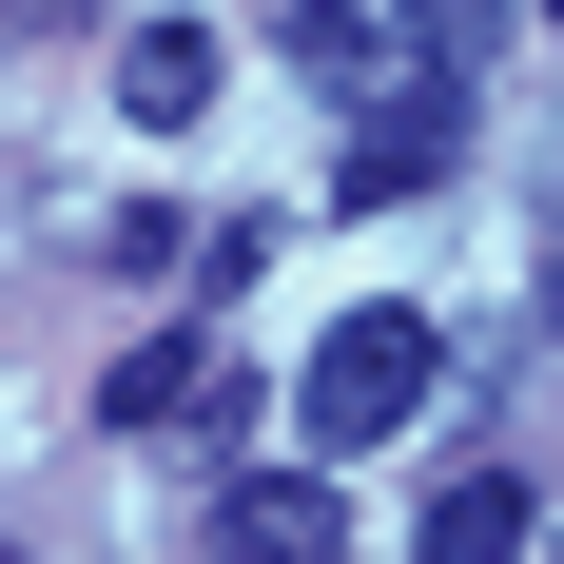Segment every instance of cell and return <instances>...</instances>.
<instances>
[{
    "label": "cell",
    "mask_w": 564,
    "mask_h": 564,
    "mask_svg": "<svg viewBox=\"0 0 564 564\" xmlns=\"http://www.w3.org/2000/svg\"><path fill=\"white\" fill-rule=\"evenodd\" d=\"M429 370H448V350H429V312H390V292H370V312H332V332H312L292 429H312V448H390L409 409H429Z\"/></svg>",
    "instance_id": "6da1fadb"
},
{
    "label": "cell",
    "mask_w": 564,
    "mask_h": 564,
    "mask_svg": "<svg viewBox=\"0 0 564 564\" xmlns=\"http://www.w3.org/2000/svg\"><path fill=\"white\" fill-rule=\"evenodd\" d=\"M467 156V58H409V78H370V117H350V215H409V195H448Z\"/></svg>",
    "instance_id": "7a4b0ae2"
},
{
    "label": "cell",
    "mask_w": 564,
    "mask_h": 564,
    "mask_svg": "<svg viewBox=\"0 0 564 564\" xmlns=\"http://www.w3.org/2000/svg\"><path fill=\"white\" fill-rule=\"evenodd\" d=\"M98 429H253V370H215L195 332H156V350L98 370Z\"/></svg>",
    "instance_id": "3957f363"
},
{
    "label": "cell",
    "mask_w": 564,
    "mask_h": 564,
    "mask_svg": "<svg viewBox=\"0 0 564 564\" xmlns=\"http://www.w3.org/2000/svg\"><path fill=\"white\" fill-rule=\"evenodd\" d=\"M215 545H273V564H332V545H350V507H332V467H253V487L215 507Z\"/></svg>",
    "instance_id": "277c9868"
},
{
    "label": "cell",
    "mask_w": 564,
    "mask_h": 564,
    "mask_svg": "<svg viewBox=\"0 0 564 564\" xmlns=\"http://www.w3.org/2000/svg\"><path fill=\"white\" fill-rule=\"evenodd\" d=\"M117 98L156 117V137H175V117H215V40H195V20H137V40H117Z\"/></svg>",
    "instance_id": "5b68a950"
},
{
    "label": "cell",
    "mask_w": 564,
    "mask_h": 564,
    "mask_svg": "<svg viewBox=\"0 0 564 564\" xmlns=\"http://www.w3.org/2000/svg\"><path fill=\"white\" fill-rule=\"evenodd\" d=\"M429 545H448V564H507V545H545V507H525L507 467H448V487H429Z\"/></svg>",
    "instance_id": "8992f818"
},
{
    "label": "cell",
    "mask_w": 564,
    "mask_h": 564,
    "mask_svg": "<svg viewBox=\"0 0 564 564\" xmlns=\"http://www.w3.org/2000/svg\"><path fill=\"white\" fill-rule=\"evenodd\" d=\"M292 58H312V78H350V98H370V78H390V20H370V0H312V20H292Z\"/></svg>",
    "instance_id": "52a82bcc"
},
{
    "label": "cell",
    "mask_w": 564,
    "mask_h": 564,
    "mask_svg": "<svg viewBox=\"0 0 564 564\" xmlns=\"http://www.w3.org/2000/svg\"><path fill=\"white\" fill-rule=\"evenodd\" d=\"M390 40H409V58H487V40H507V0H390Z\"/></svg>",
    "instance_id": "ba28073f"
},
{
    "label": "cell",
    "mask_w": 564,
    "mask_h": 564,
    "mask_svg": "<svg viewBox=\"0 0 564 564\" xmlns=\"http://www.w3.org/2000/svg\"><path fill=\"white\" fill-rule=\"evenodd\" d=\"M545 332H564V253H545Z\"/></svg>",
    "instance_id": "9c48e42d"
}]
</instances>
